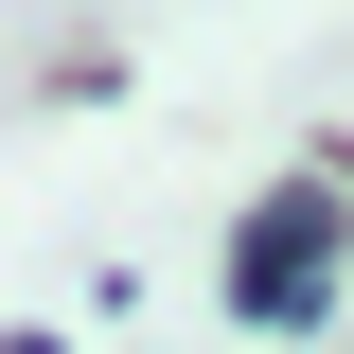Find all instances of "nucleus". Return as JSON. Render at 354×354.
Returning <instances> with one entry per match:
<instances>
[{
  "instance_id": "f03ea898",
  "label": "nucleus",
  "mask_w": 354,
  "mask_h": 354,
  "mask_svg": "<svg viewBox=\"0 0 354 354\" xmlns=\"http://www.w3.org/2000/svg\"><path fill=\"white\" fill-rule=\"evenodd\" d=\"M0 354H71V337H53V319H18V337H0Z\"/></svg>"
},
{
  "instance_id": "f257e3e1",
  "label": "nucleus",
  "mask_w": 354,
  "mask_h": 354,
  "mask_svg": "<svg viewBox=\"0 0 354 354\" xmlns=\"http://www.w3.org/2000/svg\"><path fill=\"white\" fill-rule=\"evenodd\" d=\"M337 177H283L248 230H230V319H266V337H319L337 319Z\"/></svg>"
}]
</instances>
